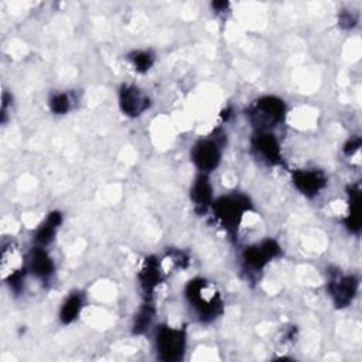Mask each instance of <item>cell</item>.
<instances>
[{"label":"cell","instance_id":"11","mask_svg":"<svg viewBox=\"0 0 362 362\" xmlns=\"http://www.w3.org/2000/svg\"><path fill=\"white\" fill-rule=\"evenodd\" d=\"M191 199L197 209L205 211L212 204V187L208 181L206 174H201L192 184Z\"/></svg>","mask_w":362,"mask_h":362},{"label":"cell","instance_id":"14","mask_svg":"<svg viewBox=\"0 0 362 362\" xmlns=\"http://www.w3.org/2000/svg\"><path fill=\"white\" fill-rule=\"evenodd\" d=\"M160 281V264L156 259L148 257L140 272V284L146 294L151 293Z\"/></svg>","mask_w":362,"mask_h":362},{"label":"cell","instance_id":"2","mask_svg":"<svg viewBox=\"0 0 362 362\" xmlns=\"http://www.w3.org/2000/svg\"><path fill=\"white\" fill-rule=\"evenodd\" d=\"M187 297L202 320L215 318L221 311L222 301L218 293L212 290L209 284L202 279L191 280L188 283Z\"/></svg>","mask_w":362,"mask_h":362},{"label":"cell","instance_id":"1","mask_svg":"<svg viewBox=\"0 0 362 362\" xmlns=\"http://www.w3.org/2000/svg\"><path fill=\"white\" fill-rule=\"evenodd\" d=\"M212 208L219 223L229 233H235L242 218L250 208V201L240 194H232L218 198L215 202H212Z\"/></svg>","mask_w":362,"mask_h":362},{"label":"cell","instance_id":"19","mask_svg":"<svg viewBox=\"0 0 362 362\" xmlns=\"http://www.w3.org/2000/svg\"><path fill=\"white\" fill-rule=\"evenodd\" d=\"M69 106H71V102H69V98L66 93H57L49 100L51 110L58 115L66 113L69 110Z\"/></svg>","mask_w":362,"mask_h":362},{"label":"cell","instance_id":"6","mask_svg":"<svg viewBox=\"0 0 362 362\" xmlns=\"http://www.w3.org/2000/svg\"><path fill=\"white\" fill-rule=\"evenodd\" d=\"M252 147L256 154L269 164H279L281 161L280 144L270 132L259 130L252 139Z\"/></svg>","mask_w":362,"mask_h":362},{"label":"cell","instance_id":"8","mask_svg":"<svg viewBox=\"0 0 362 362\" xmlns=\"http://www.w3.org/2000/svg\"><path fill=\"white\" fill-rule=\"evenodd\" d=\"M119 103L123 113L139 116L148 107L147 96L133 85H123L119 93Z\"/></svg>","mask_w":362,"mask_h":362},{"label":"cell","instance_id":"5","mask_svg":"<svg viewBox=\"0 0 362 362\" xmlns=\"http://www.w3.org/2000/svg\"><path fill=\"white\" fill-rule=\"evenodd\" d=\"M191 158L201 174H208L215 170L221 161V150L215 140L205 139L194 144L191 150Z\"/></svg>","mask_w":362,"mask_h":362},{"label":"cell","instance_id":"15","mask_svg":"<svg viewBox=\"0 0 362 362\" xmlns=\"http://www.w3.org/2000/svg\"><path fill=\"white\" fill-rule=\"evenodd\" d=\"M83 307V297L81 293H74L71 294L62 304L61 311H59V320L64 324H71L78 318L81 314V310Z\"/></svg>","mask_w":362,"mask_h":362},{"label":"cell","instance_id":"10","mask_svg":"<svg viewBox=\"0 0 362 362\" xmlns=\"http://www.w3.org/2000/svg\"><path fill=\"white\" fill-rule=\"evenodd\" d=\"M358 280L354 276H339L331 280L329 293L338 307L348 305L356 294Z\"/></svg>","mask_w":362,"mask_h":362},{"label":"cell","instance_id":"17","mask_svg":"<svg viewBox=\"0 0 362 362\" xmlns=\"http://www.w3.org/2000/svg\"><path fill=\"white\" fill-rule=\"evenodd\" d=\"M130 61H132V64H133V66H134L136 71H139V72H146V71H148L150 66L153 65L154 58H153V55H151L150 52H147V51H136V52H133V54L130 55Z\"/></svg>","mask_w":362,"mask_h":362},{"label":"cell","instance_id":"4","mask_svg":"<svg viewBox=\"0 0 362 362\" xmlns=\"http://www.w3.org/2000/svg\"><path fill=\"white\" fill-rule=\"evenodd\" d=\"M286 113V105L281 99L276 96H263L260 98L252 110L253 120L262 126H274L280 123Z\"/></svg>","mask_w":362,"mask_h":362},{"label":"cell","instance_id":"7","mask_svg":"<svg viewBox=\"0 0 362 362\" xmlns=\"http://www.w3.org/2000/svg\"><path fill=\"white\" fill-rule=\"evenodd\" d=\"M280 255V246L272 240H263L262 243H256L247 247L243 253V259L246 264L252 269H262L266 263Z\"/></svg>","mask_w":362,"mask_h":362},{"label":"cell","instance_id":"12","mask_svg":"<svg viewBox=\"0 0 362 362\" xmlns=\"http://www.w3.org/2000/svg\"><path fill=\"white\" fill-rule=\"evenodd\" d=\"M30 267H31L33 274H35L41 280L49 279V276L54 273L52 259L48 256V253L41 246H37L33 249L31 259H30Z\"/></svg>","mask_w":362,"mask_h":362},{"label":"cell","instance_id":"3","mask_svg":"<svg viewBox=\"0 0 362 362\" xmlns=\"http://www.w3.org/2000/svg\"><path fill=\"white\" fill-rule=\"evenodd\" d=\"M156 349L161 361H180L185 351V334L182 329L161 327L156 337Z\"/></svg>","mask_w":362,"mask_h":362},{"label":"cell","instance_id":"13","mask_svg":"<svg viewBox=\"0 0 362 362\" xmlns=\"http://www.w3.org/2000/svg\"><path fill=\"white\" fill-rule=\"evenodd\" d=\"M61 221H62V216H61V214L57 212V211L51 212V214L47 216V219H45V221L38 226V229L35 230L34 239H35V242L38 243V246L44 247V246H47L48 243L52 242V239H54V236H55V232H57L58 226L61 225Z\"/></svg>","mask_w":362,"mask_h":362},{"label":"cell","instance_id":"9","mask_svg":"<svg viewBox=\"0 0 362 362\" xmlns=\"http://www.w3.org/2000/svg\"><path fill=\"white\" fill-rule=\"evenodd\" d=\"M293 182L301 194L313 197L325 187L327 178L320 170H297L293 174Z\"/></svg>","mask_w":362,"mask_h":362},{"label":"cell","instance_id":"16","mask_svg":"<svg viewBox=\"0 0 362 362\" xmlns=\"http://www.w3.org/2000/svg\"><path fill=\"white\" fill-rule=\"evenodd\" d=\"M351 201H349V214L346 218V226L351 230H358L361 225V194L359 189L351 188L349 192Z\"/></svg>","mask_w":362,"mask_h":362},{"label":"cell","instance_id":"18","mask_svg":"<svg viewBox=\"0 0 362 362\" xmlns=\"http://www.w3.org/2000/svg\"><path fill=\"white\" fill-rule=\"evenodd\" d=\"M153 314H154V310L151 308L150 304H146L139 311V314L136 315V320H134V332L136 334L146 331V328L150 325V322L153 320Z\"/></svg>","mask_w":362,"mask_h":362}]
</instances>
